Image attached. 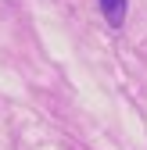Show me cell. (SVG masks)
<instances>
[{"mask_svg": "<svg viewBox=\"0 0 147 150\" xmlns=\"http://www.w3.org/2000/svg\"><path fill=\"white\" fill-rule=\"evenodd\" d=\"M97 4H101V14L111 29H118L126 22V0H97Z\"/></svg>", "mask_w": 147, "mask_h": 150, "instance_id": "1", "label": "cell"}]
</instances>
